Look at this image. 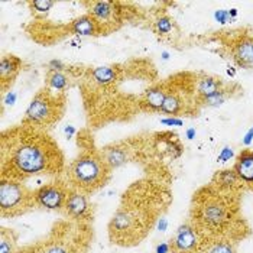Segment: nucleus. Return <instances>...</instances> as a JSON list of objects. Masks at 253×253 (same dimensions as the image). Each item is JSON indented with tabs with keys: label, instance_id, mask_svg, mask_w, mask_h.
<instances>
[{
	"label": "nucleus",
	"instance_id": "nucleus-20",
	"mask_svg": "<svg viewBox=\"0 0 253 253\" xmlns=\"http://www.w3.org/2000/svg\"><path fill=\"white\" fill-rule=\"evenodd\" d=\"M18 237L10 229H1L0 232V253H15Z\"/></svg>",
	"mask_w": 253,
	"mask_h": 253
},
{
	"label": "nucleus",
	"instance_id": "nucleus-18",
	"mask_svg": "<svg viewBox=\"0 0 253 253\" xmlns=\"http://www.w3.org/2000/svg\"><path fill=\"white\" fill-rule=\"evenodd\" d=\"M68 77L64 74V73H52V71H48V76H46V87L49 90H52L54 93H58L62 94L67 87H68Z\"/></svg>",
	"mask_w": 253,
	"mask_h": 253
},
{
	"label": "nucleus",
	"instance_id": "nucleus-27",
	"mask_svg": "<svg viewBox=\"0 0 253 253\" xmlns=\"http://www.w3.org/2000/svg\"><path fill=\"white\" fill-rule=\"evenodd\" d=\"M226 91L224 90H220V91H217L215 94L213 96H210V97H206L203 98L201 101L204 103V106H207V107H218V106H221L224 101H226Z\"/></svg>",
	"mask_w": 253,
	"mask_h": 253
},
{
	"label": "nucleus",
	"instance_id": "nucleus-8",
	"mask_svg": "<svg viewBox=\"0 0 253 253\" xmlns=\"http://www.w3.org/2000/svg\"><path fill=\"white\" fill-rule=\"evenodd\" d=\"M85 4L88 7V15L97 22L103 35L119 28L120 10L117 9V3L109 0H96V1H88Z\"/></svg>",
	"mask_w": 253,
	"mask_h": 253
},
{
	"label": "nucleus",
	"instance_id": "nucleus-14",
	"mask_svg": "<svg viewBox=\"0 0 253 253\" xmlns=\"http://www.w3.org/2000/svg\"><path fill=\"white\" fill-rule=\"evenodd\" d=\"M100 155L110 169H116L123 167L129 161V149L122 146H109L104 148Z\"/></svg>",
	"mask_w": 253,
	"mask_h": 253
},
{
	"label": "nucleus",
	"instance_id": "nucleus-15",
	"mask_svg": "<svg viewBox=\"0 0 253 253\" xmlns=\"http://www.w3.org/2000/svg\"><path fill=\"white\" fill-rule=\"evenodd\" d=\"M234 59L240 67H253V39L243 38L234 45Z\"/></svg>",
	"mask_w": 253,
	"mask_h": 253
},
{
	"label": "nucleus",
	"instance_id": "nucleus-10",
	"mask_svg": "<svg viewBox=\"0 0 253 253\" xmlns=\"http://www.w3.org/2000/svg\"><path fill=\"white\" fill-rule=\"evenodd\" d=\"M197 245H198L197 230L190 224L179 226L171 240L172 251L176 253H193L197 249Z\"/></svg>",
	"mask_w": 253,
	"mask_h": 253
},
{
	"label": "nucleus",
	"instance_id": "nucleus-38",
	"mask_svg": "<svg viewBox=\"0 0 253 253\" xmlns=\"http://www.w3.org/2000/svg\"><path fill=\"white\" fill-rule=\"evenodd\" d=\"M229 13H230V18H232V19H236V16H237V15H239V10H237V9H230V10H229Z\"/></svg>",
	"mask_w": 253,
	"mask_h": 253
},
{
	"label": "nucleus",
	"instance_id": "nucleus-9",
	"mask_svg": "<svg viewBox=\"0 0 253 253\" xmlns=\"http://www.w3.org/2000/svg\"><path fill=\"white\" fill-rule=\"evenodd\" d=\"M64 211L68 217L76 221H87L91 217V206L87 200V195L77 190H70Z\"/></svg>",
	"mask_w": 253,
	"mask_h": 253
},
{
	"label": "nucleus",
	"instance_id": "nucleus-6",
	"mask_svg": "<svg viewBox=\"0 0 253 253\" xmlns=\"http://www.w3.org/2000/svg\"><path fill=\"white\" fill-rule=\"evenodd\" d=\"M230 220V211L227 204L217 197H209L198 207L197 221L207 230L218 232Z\"/></svg>",
	"mask_w": 253,
	"mask_h": 253
},
{
	"label": "nucleus",
	"instance_id": "nucleus-7",
	"mask_svg": "<svg viewBox=\"0 0 253 253\" xmlns=\"http://www.w3.org/2000/svg\"><path fill=\"white\" fill-rule=\"evenodd\" d=\"M68 193H70V188L65 184L49 182V184L41 185L38 190H35L34 197H35L37 206L45 210L59 211V210H64Z\"/></svg>",
	"mask_w": 253,
	"mask_h": 253
},
{
	"label": "nucleus",
	"instance_id": "nucleus-17",
	"mask_svg": "<svg viewBox=\"0 0 253 253\" xmlns=\"http://www.w3.org/2000/svg\"><path fill=\"white\" fill-rule=\"evenodd\" d=\"M220 90H223V84L214 77H203L197 83V94L201 100L213 96Z\"/></svg>",
	"mask_w": 253,
	"mask_h": 253
},
{
	"label": "nucleus",
	"instance_id": "nucleus-39",
	"mask_svg": "<svg viewBox=\"0 0 253 253\" xmlns=\"http://www.w3.org/2000/svg\"><path fill=\"white\" fill-rule=\"evenodd\" d=\"M161 57H162V59H164V61H168V59H169V57H171V55H169V52H168V51H162V54H161Z\"/></svg>",
	"mask_w": 253,
	"mask_h": 253
},
{
	"label": "nucleus",
	"instance_id": "nucleus-21",
	"mask_svg": "<svg viewBox=\"0 0 253 253\" xmlns=\"http://www.w3.org/2000/svg\"><path fill=\"white\" fill-rule=\"evenodd\" d=\"M182 110V101L181 98L176 96L175 93H167V97L165 101L162 104V109L161 112L165 113V115H169V116H175L179 112Z\"/></svg>",
	"mask_w": 253,
	"mask_h": 253
},
{
	"label": "nucleus",
	"instance_id": "nucleus-23",
	"mask_svg": "<svg viewBox=\"0 0 253 253\" xmlns=\"http://www.w3.org/2000/svg\"><path fill=\"white\" fill-rule=\"evenodd\" d=\"M206 253H237V251L230 240L217 239L207 246Z\"/></svg>",
	"mask_w": 253,
	"mask_h": 253
},
{
	"label": "nucleus",
	"instance_id": "nucleus-25",
	"mask_svg": "<svg viewBox=\"0 0 253 253\" xmlns=\"http://www.w3.org/2000/svg\"><path fill=\"white\" fill-rule=\"evenodd\" d=\"M155 29L159 35H168V34H171L172 29H174V22H172L171 18L162 15V16H159V18L155 20Z\"/></svg>",
	"mask_w": 253,
	"mask_h": 253
},
{
	"label": "nucleus",
	"instance_id": "nucleus-31",
	"mask_svg": "<svg viewBox=\"0 0 253 253\" xmlns=\"http://www.w3.org/2000/svg\"><path fill=\"white\" fill-rule=\"evenodd\" d=\"M161 123H162V125H165V126H175V127L184 126V120H182V119H179V117H175V116L161 119Z\"/></svg>",
	"mask_w": 253,
	"mask_h": 253
},
{
	"label": "nucleus",
	"instance_id": "nucleus-12",
	"mask_svg": "<svg viewBox=\"0 0 253 253\" xmlns=\"http://www.w3.org/2000/svg\"><path fill=\"white\" fill-rule=\"evenodd\" d=\"M22 67V59L15 55H4L0 59V83L1 90L4 91L16 78Z\"/></svg>",
	"mask_w": 253,
	"mask_h": 253
},
{
	"label": "nucleus",
	"instance_id": "nucleus-37",
	"mask_svg": "<svg viewBox=\"0 0 253 253\" xmlns=\"http://www.w3.org/2000/svg\"><path fill=\"white\" fill-rule=\"evenodd\" d=\"M195 135H197L195 127H188V129H187V132H185V137H187L188 140H193V139H195Z\"/></svg>",
	"mask_w": 253,
	"mask_h": 253
},
{
	"label": "nucleus",
	"instance_id": "nucleus-40",
	"mask_svg": "<svg viewBox=\"0 0 253 253\" xmlns=\"http://www.w3.org/2000/svg\"><path fill=\"white\" fill-rule=\"evenodd\" d=\"M71 43H73V46H80L81 45V38H74L71 41Z\"/></svg>",
	"mask_w": 253,
	"mask_h": 253
},
{
	"label": "nucleus",
	"instance_id": "nucleus-28",
	"mask_svg": "<svg viewBox=\"0 0 253 253\" xmlns=\"http://www.w3.org/2000/svg\"><path fill=\"white\" fill-rule=\"evenodd\" d=\"M214 19L215 22H218L220 25H226L229 22H232V18H230V13L229 10H224V9H218L214 12Z\"/></svg>",
	"mask_w": 253,
	"mask_h": 253
},
{
	"label": "nucleus",
	"instance_id": "nucleus-26",
	"mask_svg": "<svg viewBox=\"0 0 253 253\" xmlns=\"http://www.w3.org/2000/svg\"><path fill=\"white\" fill-rule=\"evenodd\" d=\"M29 4L34 12L41 13V15H46L55 6V1L54 0H35V1H31Z\"/></svg>",
	"mask_w": 253,
	"mask_h": 253
},
{
	"label": "nucleus",
	"instance_id": "nucleus-4",
	"mask_svg": "<svg viewBox=\"0 0 253 253\" xmlns=\"http://www.w3.org/2000/svg\"><path fill=\"white\" fill-rule=\"evenodd\" d=\"M64 112V96L57 94L46 87V90L39 91L35 97L31 100L25 117L23 125L41 127L49 126L58 122Z\"/></svg>",
	"mask_w": 253,
	"mask_h": 253
},
{
	"label": "nucleus",
	"instance_id": "nucleus-16",
	"mask_svg": "<svg viewBox=\"0 0 253 253\" xmlns=\"http://www.w3.org/2000/svg\"><path fill=\"white\" fill-rule=\"evenodd\" d=\"M167 90L164 85H154L151 88H148L143 94V103L154 112H161L162 104L167 97Z\"/></svg>",
	"mask_w": 253,
	"mask_h": 253
},
{
	"label": "nucleus",
	"instance_id": "nucleus-19",
	"mask_svg": "<svg viewBox=\"0 0 253 253\" xmlns=\"http://www.w3.org/2000/svg\"><path fill=\"white\" fill-rule=\"evenodd\" d=\"M91 77L98 85H109L116 81L117 74L116 70L112 67H96L91 71Z\"/></svg>",
	"mask_w": 253,
	"mask_h": 253
},
{
	"label": "nucleus",
	"instance_id": "nucleus-30",
	"mask_svg": "<svg viewBox=\"0 0 253 253\" xmlns=\"http://www.w3.org/2000/svg\"><path fill=\"white\" fill-rule=\"evenodd\" d=\"M65 70V65L61 59H51L48 62V71H52V73H62Z\"/></svg>",
	"mask_w": 253,
	"mask_h": 253
},
{
	"label": "nucleus",
	"instance_id": "nucleus-36",
	"mask_svg": "<svg viewBox=\"0 0 253 253\" xmlns=\"http://www.w3.org/2000/svg\"><path fill=\"white\" fill-rule=\"evenodd\" d=\"M15 253H39V246H25L22 249H18Z\"/></svg>",
	"mask_w": 253,
	"mask_h": 253
},
{
	"label": "nucleus",
	"instance_id": "nucleus-35",
	"mask_svg": "<svg viewBox=\"0 0 253 253\" xmlns=\"http://www.w3.org/2000/svg\"><path fill=\"white\" fill-rule=\"evenodd\" d=\"M172 252V246L171 243H161L156 246V253H171Z\"/></svg>",
	"mask_w": 253,
	"mask_h": 253
},
{
	"label": "nucleus",
	"instance_id": "nucleus-11",
	"mask_svg": "<svg viewBox=\"0 0 253 253\" xmlns=\"http://www.w3.org/2000/svg\"><path fill=\"white\" fill-rule=\"evenodd\" d=\"M70 31H71V34H74L78 38L103 35L98 23L88 13L81 15V16H78L77 19L73 20L71 25H70Z\"/></svg>",
	"mask_w": 253,
	"mask_h": 253
},
{
	"label": "nucleus",
	"instance_id": "nucleus-42",
	"mask_svg": "<svg viewBox=\"0 0 253 253\" xmlns=\"http://www.w3.org/2000/svg\"><path fill=\"white\" fill-rule=\"evenodd\" d=\"M227 74H229L230 77H234V76H236V70H234L233 67H229V68H227Z\"/></svg>",
	"mask_w": 253,
	"mask_h": 253
},
{
	"label": "nucleus",
	"instance_id": "nucleus-5",
	"mask_svg": "<svg viewBox=\"0 0 253 253\" xmlns=\"http://www.w3.org/2000/svg\"><path fill=\"white\" fill-rule=\"evenodd\" d=\"M35 203L34 191L22 181L1 178L0 181V213L3 217H18L29 211Z\"/></svg>",
	"mask_w": 253,
	"mask_h": 253
},
{
	"label": "nucleus",
	"instance_id": "nucleus-2",
	"mask_svg": "<svg viewBox=\"0 0 253 253\" xmlns=\"http://www.w3.org/2000/svg\"><path fill=\"white\" fill-rule=\"evenodd\" d=\"M154 223L155 218L149 204L143 200H130L123 203L110 220V240L115 245L126 248L139 245Z\"/></svg>",
	"mask_w": 253,
	"mask_h": 253
},
{
	"label": "nucleus",
	"instance_id": "nucleus-22",
	"mask_svg": "<svg viewBox=\"0 0 253 253\" xmlns=\"http://www.w3.org/2000/svg\"><path fill=\"white\" fill-rule=\"evenodd\" d=\"M39 253H74V251L62 240H51L39 245Z\"/></svg>",
	"mask_w": 253,
	"mask_h": 253
},
{
	"label": "nucleus",
	"instance_id": "nucleus-34",
	"mask_svg": "<svg viewBox=\"0 0 253 253\" xmlns=\"http://www.w3.org/2000/svg\"><path fill=\"white\" fill-rule=\"evenodd\" d=\"M76 133H77V129L73 125H67L64 127V135H65L67 139H73V137L76 136Z\"/></svg>",
	"mask_w": 253,
	"mask_h": 253
},
{
	"label": "nucleus",
	"instance_id": "nucleus-33",
	"mask_svg": "<svg viewBox=\"0 0 253 253\" xmlns=\"http://www.w3.org/2000/svg\"><path fill=\"white\" fill-rule=\"evenodd\" d=\"M242 143H243V146H251L253 143V127H251L248 132H246V135L243 136L242 139Z\"/></svg>",
	"mask_w": 253,
	"mask_h": 253
},
{
	"label": "nucleus",
	"instance_id": "nucleus-13",
	"mask_svg": "<svg viewBox=\"0 0 253 253\" xmlns=\"http://www.w3.org/2000/svg\"><path fill=\"white\" fill-rule=\"evenodd\" d=\"M234 172L240 182L249 185L253 188V152L252 151H243L236 158L233 167Z\"/></svg>",
	"mask_w": 253,
	"mask_h": 253
},
{
	"label": "nucleus",
	"instance_id": "nucleus-41",
	"mask_svg": "<svg viewBox=\"0 0 253 253\" xmlns=\"http://www.w3.org/2000/svg\"><path fill=\"white\" fill-rule=\"evenodd\" d=\"M159 227H161V230H165V229H167V221H165V218H161Z\"/></svg>",
	"mask_w": 253,
	"mask_h": 253
},
{
	"label": "nucleus",
	"instance_id": "nucleus-3",
	"mask_svg": "<svg viewBox=\"0 0 253 253\" xmlns=\"http://www.w3.org/2000/svg\"><path fill=\"white\" fill-rule=\"evenodd\" d=\"M110 172L112 169L107 167L100 154L84 152L70 164L67 178L71 184V190H77L88 195L96 193L109 182Z\"/></svg>",
	"mask_w": 253,
	"mask_h": 253
},
{
	"label": "nucleus",
	"instance_id": "nucleus-1",
	"mask_svg": "<svg viewBox=\"0 0 253 253\" xmlns=\"http://www.w3.org/2000/svg\"><path fill=\"white\" fill-rule=\"evenodd\" d=\"M64 168V156L54 139L34 126L3 133L1 178L23 181L39 175H55Z\"/></svg>",
	"mask_w": 253,
	"mask_h": 253
},
{
	"label": "nucleus",
	"instance_id": "nucleus-24",
	"mask_svg": "<svg viewBox=\"0 0 253 253\" xmlns=\"http://www.w3.org/2000/svg\"><path fill=\"white\" fill-rule=\"evenodd\" d=\"M217 181H218V185L223 188H234L240 182L236 172H234V169H224V171L218 172Z\"/></svg>",
	"mask_w": 253,
	"mask_h": 253
},
{
	"label": "nucleus",
	"instance_id": "nucleus-32",
	"mask_svg": "<svg viewBox=\"0 0 253 253\" xmlns=\"http://www.w3.org/2000/svg\"><path fill=\"white\" fill-rule=\"evenodd\" d=\"M16 100H18V94H16L15 91L9 90V91H6V94L3 96V104H6V106H13V104L16 103Z\"/></svg>",
	"mask_w": 253,
	"mask_h": 253
},
{
	"label": "nucleus",
	"instance_id": "nucleus-29",
	"mask_svg": "<svg viewBox=\"0 0 253 253\" xmlns=\"http://www.w3.org/2000/svg\"><path fill=\"white\" fill-rule=\"evenodd\" d=\"M233 156V148H232V146H224V148H221L220 154L217 156V161H218V162H227V161H230Z\"/></svg>",
	"mask_w": 253,
	"mask_h": 253
}]
</instances>
